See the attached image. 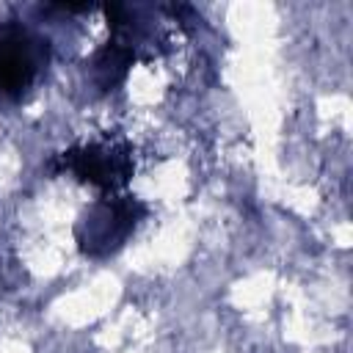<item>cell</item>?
I'll use <instances>...</instances> for the list:
<instances>
[{
	"label": "cell",
	"instance_id": "6da1fadb",
	"mask_svg": "<svg viewBox=\"0 0 353 353\" xmlns=\"http://www.w3.org/2000/svg\"><path fill=\"white\" fill-rule=\"evenodd\" d=\"M143 204L138 199H105L99 204H94L91 210L83 212L80 223H77V243L80 251L88 256H108L113 254L127 237L130 232L138 226V221L143 218Z\"/></svg>",
	"mask_w": 353,
	"mask_h": 353
},
{
	"label": "cell",
	"instance_id": "7a4b0ae2",
	"mask_svg": "<svg viewBox=\"0 0 353 353\" xmlns=\"http://www.w3.org/2000/svg\"><path fill=\"white\" fill-rule=\"evenodd\" d=\"M44 58L41 41L19 25L0 28V91L19 97L36 77Z\"/></svg>",
	"mask_w": 353,
	"mask_h": 353
},
{
	"label": "cell",
	"instance_id": "3957f363",
	"mask_svg": "<svg viewBox=\"0 0 353 353\" xmlns=\"http://www.w3.org/2000/svg\"><path fill=\"white\" fill-rule=\"evenodd\" d=\"M63 165L80 179L105 190L121 188L132 176V160L119 146H83L63 154Z\"/></svg>",
	"mask_w": 353,
	"mask_h": 353
},
{
	"label": "cell",
	"instance_id": "277c9868",
	"mask_svg": "<svg viewBox=\"0 0 353 353\" xmlns=\"http://www.w3.org/2000/svg\"><path fill=\"white\" fill-rule=\"evenodd\" d=\"M130 63H132V50L130 47H124L121 41H108V47L97 55V61H94V72H97V80H99V85L102 88H113L124 74H127V69H130Z\"/></svg>",
	"mask_w": 353,
	"mask_h": 353
}]
</instances>
